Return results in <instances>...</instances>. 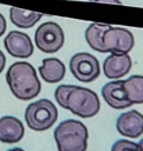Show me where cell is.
<instances>
[{"label": "cell", "mask_w": 143, "mask_h": 151, "mask_svg": "<svg viewBox=\"0 0 143 151\" xmlns=\"http://www.w3.org/2000/svg\"><path fill=\"white\" fill-rule=\"evenodd\" d=\"M57 103L80 118H91L99 112L100 101L97 93L77 85H59L54 91Z\"/></svg>", "instance_id": "obj_1"}, {"label": "cell", "mask_w": 143, "mask_h": 151, "mask_svg": "<svg viewBox=\"0 0 143 151\" xmlns=\"http://www.w3.org/2000/svg\"><path fill=\"white\" fill-rule=\"evenodd\" d=\"M6 81L12 94L20 100H31L35 98L41 90L37 72L27 61L13 63L7 70Z\"/></svg>", "instance_id": "obj_2"}, {"label": "cell", "mask_w": 143, "mask_h": 151, "mask_svg": "<svg viewBox=\"0 0 143 151\" xmlns=\"http://www.w3.org/2000/svg\"><path fill=\"white\" fill-rule=\"evenodd\" d=\"M58 151H86L89 131L80 120L66 119L53 132Z\"/></svg>", "instance_id": "obj_3"}, {"label": "cell", "mask_w": 143, "mask_h": 151, "mask_svg": "<svg viewBox=\"0 0 143 151\" xmlns=\"http://www.w3.org/2000/svg\"><path fill=\"white\" fill-rule=\"evenodd\" d=\"M58 118L56 105L48 99H39L27 105L25 110V122L31 130L45 131L53 126Z\"/></svg>", "instance_id": "obj_4"}, {"label": "cell", "mask_w": 143, "mask_h": 151, "mask_svg": "<svg viewBox=\"0 0 143 151\" xmlns=\"http://www.w3.org/2000/svg\"><path fill=\"white\" fill-rule=\"evenodd\" d=\"M135 44L132 33L123 27H109L102 37V53L128 54Z\"/></svg>", "instance_id": "obj_5"}, {"label": "cell", "mask_w": 143, "mask_h": 151, "mask_svg": "<svg viewBox=\"0 0 143 151\" xmlns=\"http://www.w3.org/2000/svg\"><path fill=\"white\" fill-rule=\"evenodd\" d=\"M34 41L41 52L56 53L63 47L65 35L63 28L57 22L46 21L37 28L34 33Z\"/></svg>", "instance_id": "obj_6"}, {"label": "cell", "mask_w": 143, "mask_h": 151, "mask_svg": "<svg viewBox=\"0 0 143 151\" xmlns=\"http://www.w3.org/2000/svg\"><path fill=\"white\" fill-rule=\"evenodd\" d=\"M69 66L72 76L82 83H91L100 74L98 59L87 52H79L72 55Z\"/></svg>", "instance_id": "obj_7"}, {"label": "cell", "mask_w": 143, "mask_h": 151, "mask_svg": "<svg viewBox=\"0 0 143 151\" xmlns=\"http://www.w3.org/2000/svg\"><path fill=\"white\" fill-rule=\"evenodd\" d=\"M6 51L14 58H28L33 54V44L31 38L20 31H11L4 39Z\"/></svg>", "instance_id": "obj_8"}, {"label": "cell", "mask_w": 143, "mask_h": 151, "mask_svg": "<svg viewBox=\"0 0 143 151\" xmlns=\"http://www.w3.org/2000/svg\"><path fill=\"white\" fill-rule=\"evenodd\" d=\"M116 129L123 137H141L143 134V114L137 110H130L121 113L116 119Z\"/></svg>", "instance_id": "obj_9"}, {"label": "cell", "mask_w": 143, "mask_h": 151, "mask_svg": "<svg viewBox=\"0 0 143 151\" xmlns=\"http://www.w3.org/2000/svg\"><path fill=\"white\" fill-rule=\"evenodd\" d=\"M102 96L105 103L115 110L128 109L132 105L126 98V94L123 87V80H112L103 85Z\"/></svg>", "instance_id": "obj_10"}, {"label": "cell", "mask_w": 143, "mask_h": 151, "mask_svg": "<svg viewBox=\"0 0 143 151\" xmlns=\"http://www.w3.org/2000/svg\"><path fill=\"white\" fill-rule=\"evenodd\" d=\"M132 61L128 54H110L103 61V73L109 79H119L129 73Z\"/></svg>", "instance_id": "obj_11"}, {"label": "cell", "mask_w": 143, "mask_h": 151, "mask_svg": "<svg viewBox=\"0 0 143 151\" xmlns=\"http://www.w3.org/2000/svg\"><path fill=\"white\" fill-rule=\"evenodd\" d=\"M25 127L20 119L14 116H4L0 118V142L14 144L22 139Z\"/></svg>", "instance_id": "obj_12"}, {"label": "cell", "mask_w": 143, "mask_h": 151, "mask_svg": "<svg viewBox=\"0 0 143 151\" xmlns=\"http://www.w3.org/2000/svg\"><path fill=\"white\" fill-rule=\"evenodd\" d=\"M66 73L65 65L58 58H45L39 66V74L40 77L50 84L59 83Z\"/></svg>", "instance_id": "obj_13"}, {"label": "cell", "mask_w": 143, "mask_h": 151, "mask_svg": "<svg viewBox=\"0 0 143 151\" xmlns=\"http://www.w3.org/2000/svg\"><path fill=\"white\" fill-rule=\"evenodd\" d=\"M43 14L33 11H27L24 8L11 7L9 8V20L13 25L19 28H31L40 19Z\"/></svg>", "instance_id": "obj_14"}, {"label": "cell", "mask_w": 143, "mask_h": 151, "mask_svg": "<svg viewBox=\"0 0 143 151\" xmlns=\"http://www.w3.org/2000/svg\"><path fill=\"white\" fill-rule=\"evenodd\" d=\"M123 87L128 100L134 104H143V76L134 74L123 80Z\"/></svg>", "instance_id": "obj_15"}, {"label": "cell", "mask_w": 143, "mask_h": 151, "mask_svg": "<svg viewBox=\"0 0 143 151\" xmlns=\"http://www.w3.org/2000/svg\"><path fill=\"white\" fill-rule=\"evenodd\" d=\"M109 27V25L106 24H98V22H93V24H90L86 29H85V40L87 42V45L102 53V37H103V33L104 31Z\"/></svg>", "instance_id": "obj_16"}, {"label": "cell", "mask_w": 143, "mask_h": 151, "mask_svg": "<svg viewBox=\"0 0 143 151\" xmlns=\"http://www.w3.org/2000/svg\"><path fill=\"white\" fill-rule=\"evenodd\" d=\"M111 151H138V144L129 139H118L112 144Z\"/></svg>", "instance_id": "obj_17"}, {"label": "cell", "mask_w": 143, "mask_h": 151, "mask_svg": "<svg viewBox=\"0 0 143 151\" xmlns=\"http://www.w3.org/2000/svg\"><path fill=\"white\" fill-rule=\"evenodd\" d=\"M5 31H6V19H5V17L0 13V37L4 35Z\"/></svg>", "instance_id": "obj_18"}, {"label": "cell", "mask_w": 143, "mask_h": 151, "mask_svg": "<svg viewBox=\"0 0 143 151\" xmlns=\"http://www.w3.org/2000/svg\"><path fill=\"white\" fill-rule=\"evenodd\" d=\"M6 65V57L4 54V52L0 50V73L4 71V67Z\"/></svg>", "instance_id": "obj_19"}, {"label": "cell", "mask_w": 143, "mask_h": 151, "mask_svg": "<svg viewBox=\"0 0 143 151\" xmlns=\"http://www.w3.org/2000/svg\"><path fill=\"white\" fill-rule=\"evenodd\" d=\"M96 2H108V4H115V5H121L119 0H97Z\"/></svg>", "instance_id": "obj_20"}, {"label": "cell", "mask_w": 143, "mask_h": 151, "mask_svg": "<svg viewBox=\"0 0 143 151\" xmlns=\"http://www.w3.org/2000/svg\"><path fill=\"white\" fill-rule=\"evenodd\" d=\"M137 144H138V151H143V138H141V140Z\"/></svg>", "instance_id": "obj_21"}, {"label": "cell", "mask_w": 143, "mask_h": 151, "mask_svg": "<svg viewBox=\"0 0 143 151\" xmlns=\"http://www.w3.org/2000/svg\"><path fill=\"white\" fill-rule=\"evenodd\" d=\"M7 151H25V150L21 147H12V149H8Z\"/></svg>", "instance_id": "obj_22"}, {"label": "cell", "mask_w": 143, "mask_h": 151, "mask_svg": "<svg viewBox=\"0 0 143 151\" xmlns=\"http://www.w3.org/2000/svg\"><path fill=\"white\" fill-rule=\"evenodd\" d=\"M89 1H95V2H96V1H97V0H89Z\"/></svg>", "instance_id": "obj_23"}]
</instances>
